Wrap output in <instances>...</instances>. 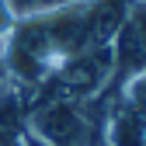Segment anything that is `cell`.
I'll return each instance as SVG.
<instances>
[{
  "label": "cell",
  "mask_w": 146,
  "mask_h": 146,
  "mask_svg": "<svg viewBox=\"0 0 146 146\" xmlns=\"http://www.w3.org/2000/svg\"><path fill=\"white\" fill-rule=\"evenodd\" d=\"M108 143L111 146H146V108L132 104L129 98H122V104L111 115Z\"/></svg>",
  "instance_id": "277c9868"
},
{
  "label": "cell",
  "mask_w": 146,
  "mask_h": 146,
  "mask_svg": "<svg viewBox=\"0 0 146 146\" xmlns=\"http://www.w3.org/2000/svg\"><path fill=\"white\" fill-rule=\"evenodd\" d=\"M25 132L38 136L49 146H94L87 111L80 101H42L25 115Z\"/></svg>",
  "instance_id": "7a4b0ae2"
},
{
  "label": "cell",
  "mask_w": 146,
  "mask_h": 146,
  "mask_svg": "<svg viewBox=\"0 0 146 146\" xmlns=\"http://www.w3.org/2000/svg\"><path fill=\"white\" fill-rule=\"evenodd\" d=\"M7 80H11V77H7V66H4V59H0V87H4Z\"/></svg>",
  "instance_id": "ba28073f"
},
{
  "label": "cell",
  "mask_w": 146,
  "mask_h": 146,
  "mask_svg": "<svg viewBox=\"0 0 146 146\" xmlns=\"http://www.w3.org/2000/svg\"><path fill=\"white\" fill-rule=\"evenodd\" d=\"M21 143H25V146H49V143H42L38 136H31V132H25V129H21Z\"/></svg>",
  "instance_id": "52a82bcc"
},
{
  "label": "cell",
  "mask_w": 146,
  "mask_h": 146,
  "mask_svg": "<svg viewBox=\"0 0 146 146\" xmlns=\"http://www.w3.org/2000/svg\"><path fill=\"white\" fill-rule=\"evenodd\" d=\"M111 56H115L111 84H129L146 70V0H129L125 21L111 38Z\"/></svg>",
  "instance_id": "3957f363"
},
{
  "label": "cell",
  "mask_w": 146,
  "mask_h": 146,
  "mask_svg": "<svg viewBox=\"0 0 146 146\" xmlns=\"http://www.w3.org/2000/svg\"><path fill=\"white\" fill-rule=\"evenodd\" d=\"M125 98H129L132 104H139V108H146V70L139 73V77L129 80V87H125Z\"/></svg>",
  "instance_id": "5b68a950"
},
{
  "label": "cell",
  "mask_w": 146,
  "mask_h": 146,
  "mask_svg": "<svg viewBox=\"0 0 146 146\" xmlns=\"http://www.w3.org/2000/svg\"><path fill=\"white\" fill-rule=\"evenodd\" d=\"M14 21H17V17H14L11 4H7V0H0V35H4V38H7V31H11Z\"/></svg>",
  "instance_id": "8992f818"
},
{
  "label": "cell",
  "mask_w": 146,
  "mask_h": 146,
  "mask_svg": "<svg viewBox=\"0 0 146 146\" xmlns=\"http://www.w3.org/2000/svg\"><path fill=\"white\" fill-rule=\"evenodd\" d=\"M4 49H7V38L0 35V59H4Z\"/></svg>",
  "instance_id": "9c48e42d"
},
{
  "label": "cell",
  "mask_w": 146,
  "mask_h": 146,
  "mask_svg": "<svg viewBox=\"0 0 146 146\" xmlns=\"http://www.w3.org/2000/svg\"><path fill=\"white\" fill-rule=\"evenodd\" d=\"M87 11L90 0H66L49 11L17 17L7 31L4 66L7 77L42 87L70 56L87 49Z\"/></svg>",
  "instance_id": "6da1fadb"
}]
</instances>
